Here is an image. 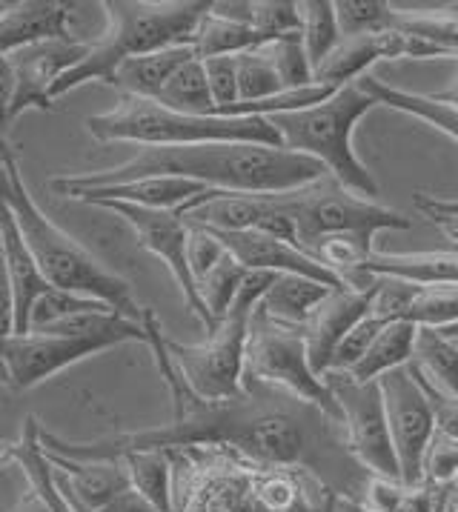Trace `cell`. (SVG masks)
I'll use <instances>...</instances> for the list:
<instances>
[{"label":"cell","instance_id":"obj_1","mask_svg":"<svg viewBox=\"0 0 458 512\" xmlns=\"http://www.w3.org/2000/svg\"><path fill=\"white\" fill-rule=\"evenodd\" d=\"M167 427L109 435L101 441H63L41 432L46 455L66 461H121L132 452H167L172 447H235L272 467H298L307 461V430L290 410H258L252 392L229 401H204L187 387L172 392Z\"/></svg>","mask_w":458,"mask_h":512},{"label":"cell","instance_id":"obj_2","mask_svg":"<svg viewBox=\"0 0 458 512\" xmlns=\"http://www.w3.org/2000/svg\"><path fill=\"white\" fill-rule=\"evenodd\" d=\"M327 169L284 146L261 144H198V146H141L129 161L84 175H58L49 189L61 198L101 186L129 184L141 178H184L204 189L238 195H284L315 184Z\"/></svg>","mask_w":458,"mask_h":512},{"label":"cell","instance_id":"obj_3","mask_svg":"<svg viewBox=\"0 0 458 512\" xmlns=\"http://www.w3.org/2000/svg\"><path fill=\"white\" fill-rule=\"evenodd\" d=\"M212 0H106L101 3L106 29L92 41L89 55L69 69L52 89V101L61 95L101 81L112 83L118 66L129 58L161 52L172 46H192L201 21L207 18Z\"/></svg>","mask_w":458,"mask_h":512},{"label":"cell","instance_id":"obj_4","mask_svg":"<svg viewBox=\"0 0 458 512\" xmlns=\"http://www.w3.org/2000/svg\"><path fill=\"white\" fill-rule=\"evenodd\" d=\"M9 172H12V195L3 204H9L12 209L15 221L21 226L23 241L35 255L46 284L63 289V292L84 295L92 301H101L129 321L144 324L146 307L138 304L132 284L118 272H112L106 264H101L86 246L78 244L69 232H63L61 226L35 204V198L23 184V172L15 152L9 158Z\"/></svg>","mask_w":458,"mask_h":512},{"label":"cell","instance_id":"obj_5","mask_svg":"<svg viewBox=\"0 0 458 512\" xmlns=\"http://www.w3.org/2000/svg\"><path fill=\"white\" fill-rule=\"evenodd\" d=\"M86 132L98 144L198 146V144H261L281 146L270 118H201L164 109L161 103L121 98L112 109L86 118Z\"/></svg>","mask_w":458,"mask_h":512},{"label":"cell","instance_id":"obj_6","mask_svg":"<svg viewBox=\"0 0 458 512\" xmlns=\"http://www.w3.org/2000/svg\"><path fill=\"white\" fill-rule=\"evenodd\" d=\"M373 106H378L373 95H367L358 83H350L344 89H335L318 106L270 115V123L284 149L313 158L344 189L375 201L378 184L373 172L361 164L353 149L355 126Z\"/></svg>","mask_w":458,"mask_h":512},{"label":"cell","instance_id":"obj_7","mask_svg":"<svg viewBox=\"0 0 458 512\" xmlns=\"http://www.w3.org/2000/svg\"><path fill=\"white\" fill-rule=\"evenodd\" d=\"M278 275L250 272L235 304L207 335L204 344H178L167 338L175 367L181 369L189 390L204 401H229L244 395V358L250 344L252 315Z\"/></svg>","mask_w":458,"mask_h":512},{"label":"cell","instance_id":"obj_8","mask_svg":"<svg viewBox=\"0 0 458 512\" xmlns=\"http://www.w3.org/2000/svg\"><path fill=\"white\" fill-rule=\"evenodd\" d=\"M255 384L290 392L295 401L315 407L327 421L341 424V410L333 390L310 367L304 327H287L272 321L261 304L252 315L250 344L244 358V392H250Z\"/></svg>","mask_w":458,"mask_h":512},{"label":"cell","instance_id":"obj_9","mask_svg":"<svg viewBox=\"0 0 458 512\" xmlns=\"http://www.w3.org/2000/svg\"><path fill=\"white\" fill-rule=\"evenodd\" d=\"M284 209L290 212L298 246L307 252L315 241L330 235H361L375 238V232L387 229H410L413 221L404 218L396 209H387L378 201L353 195L350 189L324 175L321 181L278 195Z\"/></svg>","mask_w":458,"mask_h":512},{"label":"cell","instance_id":"obj_10","mask_svg":"<svg viewBox=\"0 0 458 512\" xmlns=\"http://www.w3.org/2000/svg\"><path fill=\"white\" fill-rule=\"evenodd\" d=\"M324 381L338 401L341 424L347 427V447L355 455V461L370 475L401 481L396 447H393L390 421H387L384 395H381L378 381L358 384L347 372H327Z\"/></svg>","mask_w":458,"mask_h":512},{"label":"cell","instance_id":"obj_11","mask_svg":"<svg viewBox=\"0 0 458 512\" xmlns=\"http://www.w3.org/2000/svg\"><path fill=\"white\" fill-rule=\"evenodd\" d=\"M121 344L132 341L126 335H9L0 338V367L12 390L26 392L58 375L61 369Z\"/></svg>","mask_w":458,"mask_h":512},{"label":"cell","instance_id":"obj_12","mask_svg":"<svg viewBox=\"0 0 458 512\" xmlns=\"http://www.w3.org/2000/svg\"><path fill=\"white\" fill-rule=\"evenodd\" d=\"M384 410L396 447L398 470L404 487L424 484V458L436 438V410L421 390L410 367H398L378 378Z\"/></svg>","mask_w":458,"mask_h":512},{"label":"cell","instance_id":"obj_13","mask_svg":"<svg viewBox=\"0 0 458 512\" xmlns=\"http://www.w3.org/2000/svg\"><path fill=\"white\" fill-rule=\"evenodd\" d=\"M92 206L106 209V212H115L118 218H124L126 224L132 226L138 244L167 264L172 278H175V284L181 289V295H184V304L201 321V327L207 329V335L218 327V321L209 315L204 301H201V295H198V284H195V275H192L187 261L189 226L178 212H169V209H144V206L118 204V201H101V204Z\"/></svg>","mask_w":458,"mask_h":512},{"label":"cell","instance_id":"obj_14","mask_svg":"<svg viewBox=\"0 0 458 512\" xmlns=\"http://www.w3.org/2000/svg\"><path fill=\"white\" fill-rule=\"evenodd\" d=\"M387 58L427 61V58H447V55L430 41L407 35V32H398V29L378 32V35L341 38L333 52L315 66L313 81L335 92V89H344L350 83L361 81L375 61H387Z\"/></svg>","mask_w":458,"mask_h":512},{"label":"cell","instance_id":"obj_15","mask_svg":"<svg viewBox=\"0 0 458 512\" xmlns=\"http://www.w3.org/2000/svg\"><path fill=\"white\" fill-rule=\"evenodd\" d=\"M92 41H78V38H55V41H41L18 49L9 55L12 69H15V103H12V121L29 112V109H41L52 112V89L61 81L69 69H75L78 63L89 55Z\"/></svg>","mask_w":458,"mask_h":512},{"label":"cell","instance_id":"obj_16","mask_svg":"<svg viewBox=\"0 0 458 512\" xmlns=\"http://www.w3.org/2000/svg\"><path fill=\"white\" fill-rule=\"evenodd\" d=\"M227 252L247 269V272H270V275H304L313 278L318 284H327L333 289L350 287L341 281L335 272L318 264L313 255H307L301 246L272 238L267 232L258 229H244V232H215Z\"/></svg>","mask_w":458,"mask_h":512},{"label":"cell","instance_id":"obj_17","mask_svg":"<svg viewBox=\"0 0 458 512\" xmlns=\"http://www.w3.org/2000/svg\"><path fill=\"white\" fill-rule=\"evenodd\" d=\"M375 295V281L370 287H344L333 289L327 301L315 309L310 321L304 324L307 358L318 378H324L333 369V358L344 335L370 312Z\"/></svg>","mask_w":458,"mask_h":512},{"label":"cell","instance_id":"obj_18","mask_svg":"<svg viewBox=\"0 0 458 512\" xmlns=\"http://www.w3.org/2000/svg\"><path fill=\"white\" fill-rule=\"evenodd\" d=\"M0 244H3L6 267H9V278H12V289H15V335H29L32 307L38 304V298L49 289V284L43 278L35 255L23 241L21 226L15 221L12 209L3 201H0Z\"/></svg>","mask_w":458,"mask_h":512},{"label":"cell","instance_id":"obj_19","mask_svg":"<svg viewBox=\"0 0 458 512\" xmlns=\"http://www.w3.org/2000/svg\"><path fill=\"white\" fill-rule=\"evenodd\" d=\"M72 6L58 0H15L0 18V55H12L32 43L72 38Z\"/></svg>","mask_w":458,"mask_h":512},{"label":"cell","instance_id":"obj_20","mask_svg":"<svg viewBox=\"0 0 458 512\" xmlns=\"http://www.w3.org/2000/svg\"><path fill=\"white\" fill-rule=\"evenodd\" d=\"M364 278H401L424 287H458V252H375Z\"/></svg>","mask_w":458,"mask_h":512},{"label":"cell","instance_id":"obj_21","mask_svg":"<svg viewBox=\"0 0 458 512\" xmlns=\"http://www.w3.org/2000/svg\"><path fill=\"white\" fill-rule=\"evenodd\" d=\"M201 192H204V186L195 181H184V178H141V181H129V184L89 189V192H81L75 201L89 206L101 204V201H118V204L144 206V209L178 212Z\"/></svg>","mask_w":458,"mask_h":512},{"label":"cell","instance_id":"obj_22","mask_svg":"<svg viewBox=\"0 0 458 512\" xmlns=\"http://www.w3.org/2000/svg\"><path fill=\"white\" fill-rule=\"evenodd\" d=\"M52 467L61 472L66 487L92 510H106L118 495L132 490L124 461H66L46 455Z\"/></svg>","mask_w":458,"mask_h":512},{"label":"cell","instance_id":"obj_23","mask_svg":"<svg viewBox=\"0 0 458 512\" xmlns=\"http://www.w3.org/2000/svg\"><path fill=\"white\" fill-rule=\"evenodd\" d=\"M192 58H195L192 46H172V49L129 58V61L118 66V72H115L109 86H115L121 92V98L155 101L161 95V89L167 86L169 78Z\"/></svg>","mask_w":458,"mask_h":512},{"label":"cell","instance_id":"obj_24","mask_svg":"<svg viewBox=\"0 0 458 512\" xmlns=\"http://www.w3.org/2000/svg\"><path fill=\"white\" fill-rule=\"evenodd\" d=\"M424 387L458 401V344L438 329L418 327L413 361L407 364Z\"/></svg>","mask_w":458,"mask_h":512},{"label":"cell","instance_id":"obj_25","mask_svg":"<svg viewBox=\"0 0 458 512\" xmlns=\"http://www.w3.org/2000/svg\"><path fill=\"white\" fill-rule=\"evenodd\" d=\"M333 287L318 284L304 275H278L261 298V309L270 315L272 321L287 324V327H304L310 321L315 309L327 301Z\"/></svg>","mask_w":458,"mask_h":512},{"label":"cell","instance_id":"obj_26","mask_svg":"<svg viewBox=\"0 0 458 512\" xmlns=\"http://www.w3.org/2000/svg\"><path fill=\"white\" fill-rule=\"evenodd\" d=\"M355 83H358L367 95H373L378 106H390V109H396V112H404V115H413L418 121L430 123L433 129L450 135L458 144V109H453V106L436 101L433 95H418V92L398 89V86L381 81V78H375L370 72Z\"/></svg>","mask_w":458,"mask_h":512},{"label":"cell","instance_id":"obj_27","mask_svg":"<svg viewBox=\"0 0 458 512\" xmlns=\"http://www.w3.org/2000/svg\"><path fill=\"white\" fill-rule=\"evenodd\" d=\"M416 335L418 327L410 321H396V324H387L381 329V335L373 341L370 352L355 364L347 375L358 381V384H367V381H378L381 375L393 372L398 367H407L413 361V349H416Z\"/></svg>","mask_w":458,"mask_h":512},{"label":"cell","instance_id":"obj_28","mask_svg":"<svg viewBox=\"0 0 458 512\" xmlns=\"http://www.w3.org/2000/svg\"><path fill=\"white\" fill-rule=\"evenodd\" d=\"M396 29L424 38L458 61V3L453 6H396Z\"/></svg>","mask_w":458,"mask_h":512},{"label":"cell","instance_id":"obj_29","mask_svg":"<svg viewBox=\"0 0 458 512\" xmlns=\"http://www.w3.org/2000/svg\"><path fill=\"white\" fill-rule=\"evenodd\" d=\"M164 109L181 112V115H201V118H215V101L209 92L207 69L204 61L192 58L187 61L161 89V95L155 98Z\"/></svg>","mask_w":458,"mask_h":512},{"label":"cell","instance_id":"obj_30","mask_svg":"<svg viewBox=\"0 0 458 512\" xmlns=\"http://www.w3.org/2000/svg\"><path fill=\"white\" fill-rule=\"evenodd\" d=\"M264 43L255 35V29L247 23L227 21L207 12V18L201 21L195 38H192V52L198 61L209 58H224V55H244L252 49H261Z\"/></svg>","mask_w":458,"mask_h":512},{"label":"cell","instance_id":"obj_31","mask_svg":"<svg viewBox=\"0 0 458 512\" xmlns=\"http://www.w3.org/2000/svg\"><path fill=\"white\" fill-rule=\"evenodd\" d=\"M132 490L155 510L172 512V464L167 452H132L121 458Z\"/></svg>","mask_w":458,"mask_h":512},{"label":"cell","instance_id":"obj_32","mask_svg":"<svg viewBox=\"0 0 458 512\" xmlns=\"http://www.w3.org/2000/svg\"><path fill=\"white\" fill-rule=\"evenodd\" d=\"M298 9H301V21H304L301 38H304V49H307V58L313 63L315 72V66L324 61L341 41L335 0H307V3H298Z\"/></svg>","mask_w":458,"mask_h":512},{"label":"cell","instance_id":"obj_33","mask_svg":"<svg viewBox=\"0 0 458 512\" xmlns=\"http://www.w3.org/2000/svg\"><path fill=\"white\" fill-rule=\"evenodd\" d=\"M247 275L250 272L227 252L221 264H215L204 278H198V295H201L204 307H207V312L215 321H221L229 312V307L235 304V298H238V292L244 287Z\"/></svg>","mask_w":458,"mask_h":512},{"label":"cell","instance_id":"obj_34","mask_svg":"<svg viewBox=\"0 0 458 512\" xmlns=\"http://www.w3.org/2000/svg\"><path fill=\"white\" fill-rule=\"evenodd\" d=\"M341 38L378 35L396 29V9L384 0H335Z\"/></svg>","mask_w":458,"mask_h":512},{"label":"cell","instance_id":"obj_35","mask_svg":"<svg viewBox=\"0 0 458 512\" xmlns=\"http://www.w3.org/2000/svg\"><path fill=\"white\" fill-rule=\"evenodd\" d=\"M238 92H241V103H261L284 95L281 78L264 46L238 55Z\"/></svg>","mask_w":458,"mask_h":512},{"label":"cell","instance_id":"obj_36","mask_svg":"<svg viewBox=\"0 0 458 512\" xmlns=\"http://www.w3.org/2000/svg\"><path fill=\"white\" fill-rule=\"evenodd\" d=\"M404 321L416 327L447 329L458 324V287H424L416 292Z\"/></svg>","mask_w":458,"mask_h":512},{"label":"cell","instance_id":"obj_37","mask_svg":"<svg viewBox=\"0 0 458 512\" xmlns=\"http://www.w3.org/2000/svg\"><path fill=\"white\" fill-rule=\"evenodd\" d=\"M264 49H267L272 66H275V72L281 78L284 92L313 86V63L307 58V49H304V38L301 35H287L281 41L267 43Z\"/></svg>","mask_w":458,"mask_h":512},{"label":"cell","instance_id":"obj_38","mask_svg":"<svg viewBox=\"0 0 458 512\" xmlns=\"http://www.w3.org/2000/svg\"><path fill=\"white\" fill-rule=\"evenodd\" d=\"M252 29L264 46L287 35H301V9L292 0H252Z\"/></svg>","mask_w":458,"mask_h":512},{"label":"cell","instance_id":"obj_39","mask_svg":"<svg viewBox=\"0 0 458 512\" xmlns=\"http://www.w3.org/2000/svg\"><path fill=\"white\" fill-rule=\"evenodd\" d=\"M81 312H115V309L106 307L101 301L84 298V295L49 287L38 298V304L32 307V329L52 327V324H58L63 318H72V315H81Z\"/></svg>","mask_w":458,"mask_h":512},{"label":"cell","instance_id":"obj_40","mask_svg":"<svg viewBox=\"0 0 458 512\" xmlns=\"http://www.w3.org/2000/svg\"><path fill=\"white\" fill-rule=\"evenodd\" d=\"M384 327H387V321H381V318H375L373 312H367V315L344 335V341L338 344L333 358V369H330V372H350V369L370 352L373 341L381 335V329Z\"/></svg>","mask_w":458,"mask_h":512},{"label":"cell","instance_id":"obj_41","mask_svg":"<svg viewBox=\"0 0 458 512\" xmlns=\"http://www.w3.org/2000/svg\"><path fill=\"white\" fill-rule=\"evenodd\" d=\"M424 484L458 487V438L438 432L424 458Z\"/></svg>","mask_w":458,"mask_h":512},{"label":"cell","instance_id":"obj_42","mask_svg":"<svg viewBox=\"0 0 458 512\" xmlns=\"http://www.w3.org/2000/svg\"><path fill=\"white\" fill-rule=\"evenodd\" d=\"M255 498L267 512H295L301 504V484L287 472H267L255 481Z\"/></svg>","mask_w":458,"mask_h":512},{"label":"cell","instance_id":"obj_43","mask_svg":"<svg viewBox=\"0 0 458 512\" xmlns=\"http://www.w3.org/2000/svg\"><path fill=\"white\" fill-rule=\"evenodd\" d=\"M207 69L209 92H212V101H215V118L241 103V92H238V55H224V58H209L204 61Z\"/></svg>","mask_w":458,"mask_h":512},{"label":"cell","instance_id":"obj_44","mask_svg":"<svg viewBox=\"0 0 458 512\" xmlns=\"http://www.w3.org/2000/svg\"><path fill=\"white\" fill-rule=\"evenodd\" d=\"M224 255H227V246L221 244V238H218L212 229H204V226H189L187 261H189V269H192V275H195V284H198V278H204L215 264H221V261H224Z\"/></svg>","mask_w":458,"mask_h":512},{"label":"cell","instance_id":"obj_45","mask_svg":"<svg viewBox=\"0 0 458 512\" xmlns=\"http://www.w3.org/2000/svg\"><path fill=\"white\" fill-rule=\"evenodd\" d=\"M407 487L393 478H381V475H370V481L364 484V498L358 504H364L370 512H398L401 501H404Z\"/></svg>","mask_w":458,"mask_h":512},{"label":"cell","instance_id":"obj_46","mask_svg":"<svg viewBox=\"0 0 458 512\" xmlns=\"http://www.w3.org/2000/svg\"><path fill=\"white\" fill-rule=\"evenodd\" d=\"M15 69L9 55H0V141H6V132L12 126V103H15Z\"/></svg>","mask_w":458,"mask_h":512},{"label":"cell","instance_id":"obj_47","mask_svg":"<svg viewBox=\"0 0 458 512\" xmlns=\"http://www.w3.org/2000/svg\"><path fill=\"white\" fill-rule=\"evenodd\" d=\"M9 335H15V289H12L9 267H6L3 244H0V338H9Z\"/></svg>","mask_w":458,"mask_h":512},{"label":"cell","instance_id":"obj_48","mask_svg":"<svg viewBox=\"0 0 458 512\" xmlns=\"http://www.w3.org/2000/svg\"><path fill=\"white\" fill-rule=\"evenodd\" d=\"M416 209L430 218V221H444V218H458V201L447 198H433L427 192H416Z\"/></svg>","mask_w":458,"mask_h":512},{"label":"cell","instance_id":"obj_49","mask_svg":"<svg viewBox=\"0 0 458 512\" xmlns=\"http://www.w3.org/2000/svg\"><path fill=\"white\" fill-rule=\"evenodd\" d=\"M104 512H161L155 510L146 498H141L135 490H126L124 495H118Z\"/></svg>","mask_w":458,"mask_h":512},{"label":"cell","instance_id":"obj_50","mask_svg":"<svg viewBox=\"0 0 458 512\" xmlns=\"http://www.w3.org/2000/svg\"><path fill=\"white\" fill-rule=\"evenodd\" d=\"M9 158L12 149L9 144H0V201H6L12 195V172H9Z\"/></svg>","mask_w":458,"mask_h":512},{"label":"cell","instance_id":"obj_51","mask_svg":"<svg viewBox=\"0 0 458 512\" xmlns=\"http://www.w3.org/2000/svg\"><path fill=\"white\" fill-rule=\"evenodd\" d=\"M433 98L441 103H447V106H453V109H458V72H456V78H453V83H450L447 89L436 92Z\"/></svg>","mask_w":458,"mask_h":512},{"label":"cell","instance_id":"obj_52","mask_svg":"<svg viewBox=\"0 0 458 512\" xmlns=\"http://www.w3.org/2000/svg\"><path fill=\"white\" fill-rule=\"evenodd\" d=\"M15 512H49V507L43 504L41 498L35 495V492H29L26 498H23L21 504H18V510Z\"/></svg>","mask_w":458,"mask_h":512},{"label":"cell","instance_id":"obj_53","mask_svg":"<svg viewBox=\"0 0 458 512\" xmlns=\"http://www.w3.org/2000/svg\"><path fill=\"white\" fill-rule=\"evenodd\" d=\"M433 224L444 226L447 232H453V235H458V218H444V221H433Z\"/></svg>","mask_w":458,"mask_h":512},{"label":"cell","instance_id":"obj_54","mask_svg":"<svg viewBox=\"0 0 458 512\" xmlns=\"http://www.w3.org/2000/svg\"><path fill=\"white\" fill-rule=\"evenodd\" d=\"M341 507H344V512H370L364 504H358V501H344Z\"/></svg>","mask_w":458,"mask_h":512},{"label":"cell","instance_id":"obj_55","mask_svg":"<svg viewBox=\"0 0 458 512\" xmlns=\"http://www.w3.org/2000/svg\"><path fill=\"white\" fill-rule=\"evenodd\" d=\"M444 338H450V341H458V324H453V327H447V329H438Z\"/></svg>","mask_w":458,"mask_h":512},{"label":"cell","instance_id":"obj_56","mask_svg":"<svg viewBox=\"0 0 458 512\" xmlns=\"http://www.w3.org/2000/svg\"><path fill=\"white\" fill-rule=\"evenodd\" d=\"M9 6H12V3H6V0H0V18L6 15V9H9Z\"/></svg>","mask_w":458,"mask_h":512},{"label":"cell","instance_id":"obj_57","mask_svg":"<svg viewBox=\"0 0 458 512\" xmlns=\"http://www.w3.org/2000/svg\"><path fill=\"white\" fill-rule=\"evenodd\" d=\"M0 144H6V141H0Z\"/></svg>","mask_w":458,"mask_h":512},{"label":"cell","instance_id":"obj_58","mask_svg":"<svg viewBox=\"0 0 458 512\" xmlns=\"http://www.w3.org/2000/svg\"><path fill=\"white\" fill-rule=\"evenodd\" d=\"M456 344H458V341H456Z\"/></svg>","mask_w":458,"mask_h":512},{"label":"cell","instance_id":"obj_59","mask_svg":"<svg viewBox=\"0 0 458 512\" xmlns=\"http://www.w3.org/2000/svg\"><path fill=\"white\" fill-rule=\"evenodd\" d=\"M12 512H15V510H12Z\"/></svg>","mask_w":458,"mask_h":512}]
</instances>
